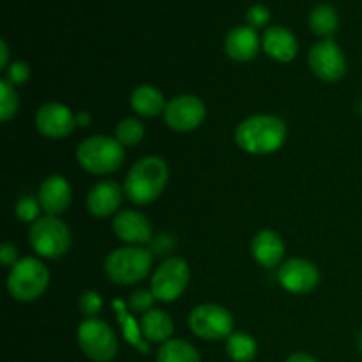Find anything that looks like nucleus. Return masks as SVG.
<instances>
[{"instance_id": "23", "label": "nucleus", "mask_w": 362, "mask_h": 362, "mask_svg": "<svg viewBox=\"0 0 362 362\" xmlns=\"http://www.w3.org/2000/svg\"><path fill=\"white\" fill-rule=\"evenodd\" d=\"M158 362H202L198 350L184 339H168L163 343L156 356Z\"/></svg>"}, {"instance_id": "12", "label": "nucleus", "mask_w": 362, "mask_h": 362, "mask_svg": "<svg viewBox=\"0 0 362 362\" xmlns=\"http://www.w3.org/2000/svg\"><path fill=\"white\" fill-rule=\"evenodd\" d=\"M278 281L290 293L304 296L317 288L320 281V272L317 265L306 258H290L279 265Z\"/></svg>"}, {"instance_id": "32", "label": "nucleus", "mask_w": 362, "mask_h": 362, "mask_svg": "<svg viewBox=\"0 0 362 362\" xmlns=\"http://www.w3.org/2000/svg\"><path fill=\"white\" fill-rule=\"evenodd\" d=\"M271 20V11L267 9L265 6L262 4H257V6H251L246 13V21H247V27L251 28H262L269 23Z\"/></svg>"}, {"instance_id": "30", "label": "nucleus", "mask_w": 362, "mask_h": 362, "mask_svg": "<svg viewBox=\"0 0 362 362\" xmlns=\"http://www.w3.org/2000/svg\"><path fill=\"white\" fill-rule=\"evenodd\" d=\"M156 296L152 293V290H136V292L131 293L129 300H127V306L131 308V311H134V313H141L145 315L147 311L154 310V303H156Z\"/></svg>"}, {"instance_id": "35", "label": "nucleus", "mask_w": 362, "mask_h": 362, "mask_svg": "<svg viewBox=\"0 0 362 362\" xmlns=\"http://www.w3.org/2000/svg\"><path fill=\"white\" fill-rule=\"evenodd\" d=\"M286 362H318V361L315 359V357L308 356V354H304V352H296V354H292L288 359H286Z\"/></svg>"}, {"instance_id": "2", "label": "nucleus", "mask_w": 362, "mask_h": 362, "mask_svg": "<svg viewBox=\"0 0 362 362\" xmlns=\"http://www.w3.org/2000/svg\"><path fill=\"white\" fill-rule=\"evenodd\" d=\"M286 140V126L279 117L253 115L244 119L235 129V144L247 154H272Z\"/></svg>"}, {"instance_id": "8", "label": "nucleus", "mask_w": 362, "mask_h": 362, "mask_svg": "<svg viewBox=\"0 0 362 362\" xmlns=\"http://www.w3.org/2000/svg\"><path fill=\"white\" fill-rule=\"evenodd\" d=\"M189 278L187 262L180 257H170L152 274L151 290L161 303H173L186 292Z\"/></svg>"}, {"instance_id": "7", "label": "nucleus", "mask_w": 362, "mask_h": 362, "mask_svg": "<svg viewBox=\"0 0 362 362\" xmlns=\"http://www.w3.org/2000/svg\"><path fill=\"white\" fill-rule=\"evenodd\" d=\"M76 339L83 356L94 362H110L119 352L115 332L99 318H85L78 325Z\"/></svg>"}, {"instance_id": "25", "label": "nucleus", "mask_w": 362, "mask_h": 362, "mask_svg": "<svg viewBox=\"0 0 362 362\" xmlns=\"http://www.w3.org/2000/svg\"><path fill=\"white\" fill-rule=\"evenodd\" d=\"M113 308H115L117 311V318H119V324L120 327H122V334L124 338H126V341H129L131 345L136 346L140 352L148 354V345L147 341H145L144 334H141L140 324H136V322L133 320V317L127 313L126 304H124L122 300H115V303H113Z\"/></svg>"}, {"instance_id": "15", "label": "nucleus", "mask_w": 362, "mask_h": 362, "mask_svg": "<svg viewBox=\"0 0 362 362\" xmlns=\"http://www.w3.org/2000/svg\"><path fill=\"white\" fill-rule=\"evenodd\" d=\"M37 200L46 216H62L73 202V189L62 175H49L39 186Z\"/></svg>"}, {"instance_id": "4", "label": "nucleus", "mask_w": 362, "mask_h": 362, "mask_svg": "<svg viewBox=\"0 0 362 362\" xmlns=\"http://www.w3.org/2000/svg\"><path fill=\"white\" fill-rule=\"evenodd\" d=\"M124 147L117 141V138L106 134H94L88 136L78 145L76 161L85 172L92 175H108L117 172L122 166Z\"/></svg>"}, {"instance_id": "14", "label": "nucleus", "mask_w": 362, "mask_h": 362, "mask_svg": "<svg viewBox=\"0 0 362 362\" xmlns=\"http://www.w3.org/2000/svg\"><path fill=\"white\" fill-rule=\"evenodd\" d=\"M112 230L122 243H126V246H145L152 239V225L148 218L133 209L117 212L113 216Z\"/></svg>"}, {"instance_id": "5", "label": "nucleus", "mask_w": 362, "mask_h": 362, "mask_svg": "<svg viewBox=\"0 0 362 362\" xmlns=\"http://www.w3.org/2000/svg\"><path fill=\"white\" fill-rule=\"evenodd\" d=\"M49 285V272L39 258L25 257L13 265L7 276V292L20 303L37 300Z\"/></svg>"}, {"instance_id": "33", "label": "nucleus", "mask_w": 362, "mask_h": 362, "mask_svg": "<svg viewBox=\"0 0 362 362\" xmlns=\"http://www.w3.org/2000/svg\"><path fill=\"white\" fill-rule=\"evenodd\" d=\"M0 262H2L4 267H13V265H16L20 262L18 260L16 246H13L11 243L2 244V247H0Z\"/></svg>"}, {"instance_id": "28", "label": "nucleus", "mask_w": 362, "mask_h": 362, "mask_svg": "<svg viewBox=\"0 0 362 362\" xmlns=\"http://www.w3.org/2000/svg\"><path fill=\"white\" fill-rule=\"evenodd\" d=\"M41 204H39L37 198L34 197H23L18 200L14 212H16V218L21 223H28V225H34L39 218H41Z\"/></svg>"}, {"instance_id": "6", "label": "nucleus", "mask_w": 362, "mask_h": 362, "mask_svg": "<svg viewBox=\"0 0 362 362\" xmlns=\"http://www.w3.org/2000/svg\"><path fill=\"white\" fill-rule=\"evenodd\" d=\"M32 250L42 258H62L71 247V232L59 216H41L28 230Z\"/></svg>"}, {"instance_id": "13", "label": "nucleus", "mask_w": 362, "mask_h": 362, "mask_svg": "<svg viewBox=\"0 0 362 362\" xmlns=\"http://www.w3.org/2000/svg\"><path fill=\"white\" fill-rule=\"evenodd\" d=\"M35 127L52 140L69 136L76 127V113L62 103H46L35 112Z\"/></svg>"}, {"instance_id": "16", "label": "nucleus", "mask_w": 362, "mask_h": 362, "mask_svg": "<svg viewBox=\"0 0 362 362\" xmlns=\"http://www.w3.org/2000/svg\"><path fill=\"white\" fill-rule=\"evenodd\" d=\"M124 197V187L113 180H101L88 191L87 209L94 218H110L119 212Z\"/></svg>"}, {"instance_id": "11", "label": "nucleus", "mask_w": 362, "mask_h": 362, "mask_svg": "<svg viewBox=\"0 0 362 362\" xmlns=\"http://www.w3.org/2000/svg\"><path fill=\"white\" fill-rule=\"evenodd\" d=\"M308 64L315 76L327 83L341 80L346 73V59L343 49L332 39H322L311 46Z\"/></svg>"}, {"instance_id": "10", "label": "nucleus", "mask_w": 362, "mask_h": 362, "mask_svg": "<svg viewBox=\"0 0 362 362\" xmlns=\"http://www.w3.org/2000/svg\"><path fill=\"white\" fill-rule=\"evenodd\" d=\"M205 115H207V110H205L204 101L193 94H180L172 98L166 103L165 113H163L166 126L177 133L194 131L202 126Z\"/></svg>"}, {"instance_id": "20", "label": "nucleus", "mask_w": 362, "mask_h": 362, "mask_svg": "<svg viewBox=\"0 0 362 362\" xmlns=\"http://www.w3.org/2000/svg\"><path fill=\"white\" fill-rule=\"evenodd\" d=\"M129 105L136 115L152 119V117L165 113L166 99L159 88L152 87V85H140L131 92Z\"/></svg>"}, {"instance_id": "9", "label": "nucleus", "mask_w": 362, "mask_h": 362, "mask_svg": "<svg viewBox=\"0 0 362 362\" xmlns=\"http://www.w3.org/2000/svg\"><path fill=\"white\" fill-rule=\"evenodd\" d=\"M189 329L200 339L219 341L233 332V317L225 306L211 303L200 304L191 310Z\"/></svg>"}, {"instance_id": "3", "label": "nucleus", "mask_w": 362, "mask_h": 362, "mask_svg": "<svg viewBox=\"0 0 362 362\" xmlns=\"http://www.w3.org/2000/svg\"><path fill=\"white\" fill-rule=\"evenodd\" d=\"M154 255L145 246H124L113 250L105 260V274L115 285H136L152 271Z\"/></svg>"}, {"instance_id": "17", "label": "nucleus", "mask_w": 362, "mask_h": 362, "mask_svg": "<svg viewBox=\"0 0 362 362\" xmlns=\"http://www.w3.org/2000/svg\"><path fill=\"white\" fill-rule=\"evenodd\" d=\"M251 255L264 269L279 267L285 257V243L274 230H262L251 240Z\"/></svg>"}, {"instance_id": "34", "label": "nucleus", "mask_w": 362, "mask_h": 362, "mask_svg": "<svg viewBox=\"0 0 362 362\" xmlns=\"http://www.w3.org/2000/svg\"><path fill=\"white\" fill-rule=\"evenodd\" d=\"M0 67H2L4 71L9 67V48H7V42L0 41Z\"/></svg>"}, {"instance_id": "27", "label": "nucleus", "mask_w": 362, "mask_h": 362, "mask_svg": "<svg viewBox=\"0 0 362 362\" xmlns=\"http://www.w3.org/2000/svg\"><path fill=\"white\" fill-rule=\"evenodd\" d=\"M20 108V99L14 85H11L7 80L0 81V120L7 122L13 119Z\"/></svg>"}, {"instance_id": "38", "label": "nucleus", "mask_w": 362, "mask_h": 362, "mask_svg": "<svg viewBox=\"0 0 362 362\" xmlns=\"http://www.w3.org/2000/svg\"><path fill=\"white\" fill-rule=\"evenodd\" d=\"M359 112H361V115H362V98H361V101H359Z\"/></svg>"}, {"instance_id": "19", "label": "nucleus", "mask_w": 362, "mask_h": 362, "mask_svg": "<svg viewBox=\"0 0 362 362\" xmlns=\"http://www.w3.org/2000/svg\"><path fill=\"white\" fill-rule=\"evenodd\" d=\"M262 48L271 59L278 60V62H292L299 52V42L288 28L276 25L264 32Z\"/></svg>"}, {"instance_id": "1", "label": "nucleus", "mask_w": 362, "mask_h": 362, "mask_svg": "<svg viewBox=\"0 0 362 362\" xmlns=\"http://www.w3.org/2000/svg\"><path fill=\"white\" fill-rule=\"evenodd\" d=\"M170 180V168L159 156H145L138 159L124 180L127 200L136 205H148L158 200Z\"/></svg>"}, {"instance_id": "26", "label": "nucleus", "mask_w": 362, "mask_h": 362, "mask_svg": "<svg viewBox=\"0 0 362 362\" xmlns=\"http://www.w3.org/2000/svg\"><path fill=\"white\" fill-rule=\"evenodd\" d=\"M145 136V127L134 117L122 119L115 127V138L122 147H134L140 144Z\"/></svg>"}, {"instance_id": "31", "label": "nucleus", "mask_w": 362, "mask_h": 362, "mask_svg": "<svg viewBox=\"0 0 362 362\" xmlns=\"http://www.w3.org/2000/svg\"><path fill=\"white\" fill-rule=\"evenodd\" d=\"M28 78H30V66L27 62H23V60H16V62L9 64L4 80H7L11 85L16 87V85H23Z\"/></svg>"}, {"instance_id": "36", "label": "nucleus", "mask_w": 362, "mask_h": 362, "mask_svg": "<svg viewBox=\"0 0 362 362\" xmlns=\"http://www.w3.org/2000/svg\"><path fill=\"white\" fill-rule=\"evenodd\" d=\"M90 122H92V117L88 112H78L76 113V126L87 127V126H90Z\"/></svg>"}, {"instance_id": "22", "label": "nucleus", "mask_w": 362, "mask_h": 362, "mask_svg": "<svg viewBox=\"0 0 362 362\" xmlns=\"http://www.w3.org/2000/svg\"><path fill=\"white\" fill-rule=\"evenodd\" d=\"M310 28L315 35L324 39H331L334 32L338 30L339 16L338 11L331 4H318L310 13Z\"/></svg>"}, {"instance_id": "24", "label": "nucleus", "mask_w": 362, "mask_h": 362, "mask_svg": "<svg viewBox=\"0 0 362 362\" xmlns=\"http://www.w3.org/2000/svg\"><path fill=\"white\" fill-rule=\"evenodd\" d=\"M257 352V339L247 332H232L226 338V354L233 362H251Z\"/></svg>"}, {"instance_id": "37", "label": "nucleus", "mask_w": 362, "mask_h": 362, "mask_svg": "<svg viewBox=\"0 0 362 362\" xmlns=\"http://www.w3.org/2000/svg\"><path fill=\"white\" fill-rule=\"evenodd\" d=\"M357 346H359V350L362 352V332L359 334V338H357Z\"/></svg>"}, {"instance_id": "21", "label": "nucleus", "mask_w": 362, "mask_h": 362, "mask_svg": "<svg viewBox=\"0 0 362 362\" xmlns=\"http://www.w3.org/2000/svg\"><path fill=\"white\" fill-rule=\"evenodd\" d=\"M141 334L147 343H166L172 339L173 334V320L166 311L151 310L141 315L140 320Z\"/></svg>"}, {"instance_id": "18", "label": "nucleus", "mask_w": 362, "mask_h": 362, "mask_svg": "<svg viewBox=\"0 0 362 362\" xmlns=\"http://www.w3.org/2000/svg\"><path fill=\"white\" fill-rule=\"evenodd\" d=\"M262 39L251 27H233L225 37V52L235 62H250L258 55Z\"/></svg>"}, {"instance_id": "29", "label": "nucleus", "mask_w": 362, "mask_h": 362, "mask_svg": "<svg viewBox=\"0 0 362 362\" xmlns=\"http://www.w3.org/2000/svg\"><path fill=\"white\" fill-rule=\"evenodd\" d=\"M78 308H80V313L85 318H98V315L103 310V299L98 292L94 290H87L80 296L78 300Z\"/></svg>"}]
</instances>
